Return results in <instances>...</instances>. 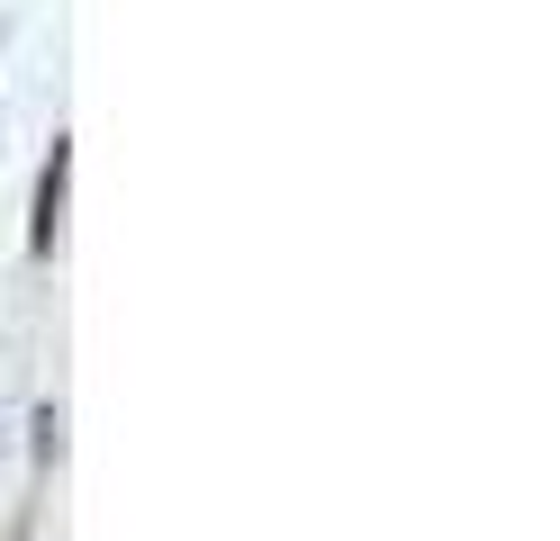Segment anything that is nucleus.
I'll use <instances>...</instances> for the list:
<instances>
[{"instance_id": "f257e3e1", "label": "nucleus", "mask_w": 560, "mask_h": 541, "mask_svg": "<svg viewBox=\"0 0 560 541\" xmlns=\"http://www.w3.org/2000/svg\"><path fill=\"white\" fill-rule=\"evenodd\" d=\"M63 172H73V144H55V163H46V180H37V252H55V235H63Z\"/></svg>"}]
</instances>
